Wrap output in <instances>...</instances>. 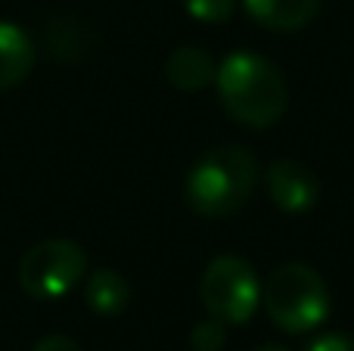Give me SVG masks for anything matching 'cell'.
<instances>
[{"label": "cell", "instance_id": "cell-13", "mask_svg": "<svg viewBox=\"0 0 354 351\" xmlns=\"http://www.w3.org/2000/svg\"><path fill=\"white\" fill-rule=\"evenodd\" d=\"M233 0H183V10L196 19V22L221 25L233 16Z\"/></svg>", "mask_w": 354, "mask_h": 351}, {"label": "cell", "instance_id": "cell-1", "mask_svg": "<svg viewBox=\"0 0 354 351\" xmlns=\"http://www.w3.org/2000/svg\"><path fill=\"white\" fill-rule=\"evenodd\" d=\"M214 87L233 122L252 131H268L286 112L289 87L270 59L252 50H233L214 75Z\"/></svg>", "mask_w": 354, "mask_h": 351}, {"label": "cell", "instance_id": "cell-11", "mask_svg": "<svg viewBox=\"0 0 354 351\" xmlns=\"http://www.w3.org/2000/svg\"><path fill=\"white\" fill-rule=\"evenodd\" d=\"M47 47L56 62H78L91 53L93 31L75 16H56L47 28Z\"/></svg>", "mask_w": 354, "mask_h": 351}, {"label": "cell", "instance_id": "cell-7", "mask_svg": "<svg viewBox=\"0 0 354 351\" xmlns=\"http://www.w3.org/2000/svg\"><path fill=\"white\" fill-rule=\"evenodd\" d=\"M243 6L261 28L292 35L317 16L320 0H243Z\"/></svg>", "mask_w": 354, "mask_h": 351}, {"label": "cell", "instance_id": "cell-6", "mask_svg": "<svg viewBox=\"0 0 354 351\" xmlns=\"http://www.w3.org/2000/svg\"><path fill=\"white\" fill-rule=\"evenodd\" d=\"M264 187H268L270 202H274L280 211H289V215L311 211L320 199L317 178L311 174V168H305L295 159L270 162L268 174H264Z\"/></svg>", "mask_w": 354, "mask_h": 351}, {"label": "cell", "instance_id": "cell-12", "mask_svg": "<svg viewBox=\"0 0 354 351\" xmlns=\"http://www.w3.org/2000/svg\"><path fill=\"white\" fill-rule=\"evenodd\" d=\"M189 345L193 351H221L227 345V323L214 321V317L199 321L189 330Z\"/></svg>", "mask_w": 354, "mask_h": 351}, {"label": "cell", "instance_id": "cell-15", "mask_svg": "<svg viewBox=\"0 0 354 351\" xmlns=\"http://www.w3.org/2000/svg\"><path fill=\"white\" fill-rule=\"evenodd\" d=\"M31 351H81V345L75 339H68V336H47Z\"/></svg>", "mask_w": 354, "mask_h": 351}, {"label": "cell", "instance_id": "cell-8", "mask_svg": "<svg viewBox=\"0 0 354 351\" xmlns=\"http://www.w3.org/2000/svg\"><path fill=\"white\" fill-rule=\"evenodd\" d=\"M214 75H218L214 59L202 47H193V44L171 50V56L165 59V78L171 81V87L183 93L205 91L208 84H214Z\"/></svg>", "mask_w": 354, "mask_h": 351}, {"label": "cell", "instance_id": "cell-14", "mask_svg": "<svg viewBox=\"0 0 354 351\" xmlns=\"http://www.w3.org/2000/svg\"><path fill=\"white\" fill-rule=\"evenodd\" d=\"M305 351H354V336L348 333H324L308 342Z\"/></svg>", "mask_w": 354, "mask_h": 351}, {"label": "cell", "instance_id": "cell-16", "mask_svg": "<svg viewBox=\"0 0 354 351\" xmlns=\"http://www.w3.org/2000/svg\"><path fill=\"white\" fill-rule=\"evenodd\" d=\"M252 351H286L283 345H274V342H268V345H258V348H252Z\"/></svg>", "mask_w": 354, "mask_h": 351}, {"label": "cell", "instance_id": "cell-5", "mask_svg": "<svg viewBox=\"0 0 354 351\" xmlns=\"http://www.w3.org/2000/svg\"><path fill=\"white\" fill-rule=\"evenodd\" d=\"M87 274V255L72 240H44L19 261V286L37 302L62 298Z\"/></svg>", "mask_w": 354, "mask_h": 351}, {"label": "cell", "instance_id": "cell-4", "mask_svg": "<svg viewBox=\"0 0 354 351\" xmlns=\"http://www.w3.org/2000/svg\"><path fill=\"white\" fill-rule=\"evenodd\" d=\"M199 296L208 317L227 323V327H243L261 305V283L245 258L218 255L202 274Z\"/></svg>", "mask_w": 354, "mask_h": 351}, {"label": "cell", "instance_id": "cell-3", "mask_svg": "<svg viewBox=\"0 0 354 351\" xmlns=\"http://www.w3.org/2000/svg\"><path fill=\"white\" fill-rule=\"evenodd\" d=\"M261 305L283 333H311L330 317V290L311 265H280L261 286Z\"/></svg>", "mask_w": 354, "mask_h": 351}, {"label": "cell", "instance_id": "cell-2", "mask_svg": "<svg viewBox=\"0 0 354 351\" xmlns=\"http://www.w3.org/2000/svg\"><path fill=\"white\" fill-rule=\"evenodd\" d=\"M258 184V162L245 146H214L189 168L183 199L202 218H227L249 202Z\"/></svg>", "mask_w": 354, "mask_h": 351}, {"label": "cell", "instance_id": "cell-9", "mask_svg": "<svg viewBox=\"0 0 354 351\" xmlns=\"http://www.w3.org/2000/svg\"><path fill=\"white\" fill-rule=\"evenodd\" d=\"M35 66V44L19 25L0 22V91L16 87Z\"/></svg>", "mask_w": 354, "mask_h": 351}, {"label": "cell", "instance_id": "cell-10", "mask_svg": "<svg viewBox=\"0 0 354 351\" xmlns=\"http://www.w3.org/2000/svg\"><path fill=\"white\" fill-rule=\"evenodd\" d=\"M84 298H87V308H91L93 314L115 317L131 305V283L118 271L100 267V271H93L91 277H87Z\"/></svg>", "mask_w": 354, "mask_h": 351}]
</instances>
